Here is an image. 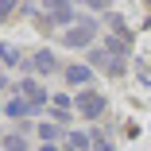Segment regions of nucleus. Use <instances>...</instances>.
<instances>
[{"label":"nucleus","instance_id":"f8f14e48","mask_svg":"<svg viewBox=\"0 0 151 151\" xmlns=\"http://www.w3.org/2000/svg\"><path fill=\"white\" fill-rule=\"evenodd\" d=\"M89 139H93V151H112V139H109L101 128H93V132H89Z\"/></svg>","mask_w":151,"mask_h":151},{"label":"nucleus","instance_id":"1a4fd4ad","mask_svg":"<svg viewBox=\"0 0 151 151\" xmlns=\"http://www.w3.org/2000/svg\"><path fill=\"white\" fill-rule=\"evenodd\" d=\"M0 62L16 70V66L23 62V47H12V43H0Z\"/></svg>","mask_w":151,"mask_h":151},{"label":"nucleus","instance_id":"6e6552de","mask_svg":"<svg viewBox=\"0 0 151 151\" xmlns=\"http://www.w3.org/2000/svg\"><path fill=\"white\" fill-rule=\"evenodd\" d=\"M109 35H116V39H124V43H132V27L120 19L116 12H109Z\"/></svg>","mask_w":151,"mask_h":151},{"label":"nucleus","instance_id":"39448f33","mask_svg":"<svg viewBox=\"0 0 151 151\" xmlns=\"http://www.w3.org/2000/svg\"><path fill=\"white\" fill-rule=\"evenodd\" d=\"M62 78H66L70 85H85V81H93V70H89L85 62H70V66L62 70Z\"/></svg>","mask_w":151,"mask_h":151},{"label":"nucleus","instance_id":"0eeeda50","mask_svg":"<svg viewBox=\"0 0 151 151\" xmlns=\"http://www.w3.org/2000/svg\"><path fill=\"white\" fill-rule=\"evenodd\" d=\"M62 143H66L62 151H93V139H89L85 132H70V136H66Z\"/></svg>","mask_w":151,"mask_h":151},{"label":"nucleus","instance_id":"f257e3e1","mask_svg":"<svg viewBox=\"0 0 151 151\" xmlns=\"http://www.w3.org/2000/svg\"><path fill=\"white\" fill-rule=\"evenodd\" d=\"M74 109L81 120H101L109 112V97L97 93V89H78V97H74Z\"/></svg>","mask_w":151,"mask_h":151},{"label":"nucleus","instance_id":"ddd939ff","mask_svg":"<svg viewBox=\"0 0 151 151\" xmlns=\"http://www.w3.org/2000/svg\"><path fill=\"white\" fill-rule=\"evenodd\" d=\"M0 151H27V139L16 132V136H4V147H0Z\"/></svg>","mask_w":151,"mask_h":151},{"label":"nucleus","instance_id":"9b49d317","mask_svg":"<svg viewBox=\"0 0 151 151\" xmlns=\"http://www.w3.org/2000/svg\"><path fill=\"white\" fill-rule=\"evenodd\" d=\"M39 136H43V143H54V139H66V136H62V128H58V124H39Z\"/></svg>","mask_w":151,"mask_h":151},{"label":"nucleus","instance_id":"4468645a","mask_svg":"<svg viewBox=\"0 0 151 151\" xmlns=\"http://www.w3.org/2000/svg\"><path fill=\"white\" fill-rule=\"evenodd\" d=\"M50 120H54L58 128H66V124H70L74 116H70V109H50Z\"/></svg>","mask_w":151,"mask_h":151},{"label":"nucleus","instance_id":"2eb2a0df","mask_svg":"<svg viewBox=\"0 0 151 151\" xmlns=\"http://www.w3.org/2000/svg\"><path fill=\"white\" fill-rule=\"evenodd\" d=\"M12 12H16V4H0V19H8Z\"/></svg>","mask_w":151,"mask_h":151},{"label":"nucleus","instance_id":"dca6fc26","mask_svg":"<svg viewBox=\"0 0 151 151\" xmlns=\"http://www.w3.org/2000/svg\"><path fill=\"white\" fill-rule=\"evenodd\" d=\"M0 93H16V89H12V81H8V78H0Z\"/></svg>","mask_w":151,"mask_h":151},{"label":"nucleus","instance_id":"9d476101","mask_svg":"<svg viewBox=\"0 0 151 151\" xmlns=\"http://www.w3.org/2000/svg\"><path fill=\"white\" fill-rule=\"evenodd\" d=\"M105 50H109L112 58H128V43L116 39V35H105Z\"/></svg>","mask_w":151,"mask_h":151},{"label":"nucleus","instance_id":"a211bd4d","mask_svg":"<svg viewBox=\"0 0 151 151\" xmlns=\"http://www.w3.org/2000/svg\"><path fill=\"white\" fill-rule=\"evenodd\" d=\"M0 112H4V105H0Z\"/></svg>","mask_w":151,"mask_h":151},{"label":"nucleus","instance_id":"f03ea898","mask_svg":"<svg viewBox=\"0 0 151 151\" xmlns=\"http://www.w3.org/2000/svg\"><path fill=\"white\" fill-rule=\"evenodd\" d=\"M50 27L58 23V27H74L78 23V8L74 4H62V0H50V4H43V12H39Z\"/></svg>","mask_w":151,"mask_h":151},{"label":"nucleus","instance_id":"20e7f679","mask_svg":"<svg viewBox=\"0 0 151 151\" xmlns=\"http://www.w3.org/2000/svg\"><path fill=\"white\" fill-rule=\"evenodd\" d=\"M27 66H31L35 74H58V70H66V66H58V58H54V50H35L31 54V62H27Z\"/></svg>","mask_w":151,"mask_h":151},{"label":"nucleus","instance_id":"423d86ee","mask_svg":"<svg viewBox=\"0 0 151 151\" xmlns=\"http://www.w3.org/2000/svg\"><path fill=\"white\" fill-rule=\"evenodd\" d=\"M4 116H12V120H23V116H35V109H31V101L12 97V101L4 105Z\"/></svg>","mask_w":151,"mask_h":151},{"label":"nucleus","instance_id":"f3484780","mask_svg":"<svg viewBox=\"0 0 151 151\" xmlns=\"http://www.w3.org/2000/svg\"><path fill=\"white\" fill-rule=\"evenodd\" d=\"M43 151H62V147H54V143H43Z\"/></svg>","mask_w":151,"mask_h":151},{"label":"nucleus","instance_id":"7ed1b4c3","mask_svg":"<svg viewBox=\"0 0 151 151\" xmlns=\"http://www.w3.org/2000/svg\"><path fill=\"white\" fill-rule=\"evenodd\" d=\"M97 31H101V27H97L93 19H78L74 27L62 31V43H66V47H89V43L97 39Z\"/></svg>","mask_w":151,"mask_h":151}]
</instances>
